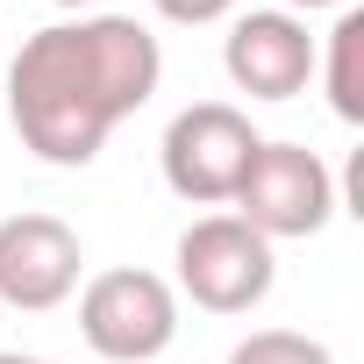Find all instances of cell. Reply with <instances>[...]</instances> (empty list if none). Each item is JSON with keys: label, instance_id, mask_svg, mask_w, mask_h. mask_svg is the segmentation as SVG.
Returning a JSON list of instances; mask_svg holds the SVG:
<instances>
[{"label": "cell", "instance_id": "6da1fadb", "mask_svg": "<svg viewBox=\"0 0 364 364\" xmlns=\"http://www.w3.org/2000/svg\"><path fill=\"white\" fill-rule=\"evenodd\" d=\"M164 79V50L136 15H72L36 29L8 65V122L22 150L58 171H79L107 150V136L150 107Z\"/></svg>", "mask_w": 364, "mask_h": 364}, {"label": "cell", "instance_id": "7a4b0ae2", "mask_svg": "<svg viewBox=\"0 0 364 364\" xmlns=\"http://www.w3.org/2000/svg\"><path fill=\"white\" fill-rule=\"evenodd\" d=\"M79 336L107 364H150L178 343V293L143 264H107L79 293Z\"/></svg>", "mask_w": 364, "mask_h": 364}, {"label": "cell", "instance_id": "3957f363", "mask_svg": "<svg viewBox=\"0 0 364 364\" xmlns=\"http://www.w3.org/2000/svg\"><path fill=\"white\" fill-rule=\"evenodd\" d=\"M257 129L243 107L229 100H193V107H178L164 143H157V164H164V186L178 200H193V208H229L236 186H243V171L257 157Z\"/></svg>", "mask_w": 364, "mask_h": 364}, {"label": "cell", "instance_id": "277c9868", "mask_svg": "<svg viewBox=\"0 0 364 364\" xmlns=\"http://www.w3.org/2000/svg\"><path fill=\"white\" fill-rule=\"evenodd\" d=\"M236 222H250L264 243H300L336 222V171L307 143H257L243 186H236Z\"/></svg>", "mask_w": 364, "mask_h": 364}, {"label": "cell", "instance_id": "5b68a950", "mask_svg": "<svg viewBox=\"0 0 364 364\" xmlns=\"http://www.w3.org/2000/svg\"><path fill=\"white\" fill-rule=\"evenodd\" d=\"M171 264H178V286L171 293H186L208 314H250L272 293V279H279L272 243L250 222H236V215H200L186 236H178Z\"/></svg>", "mask_w": 364, "mask_h": 364}, {"label": "cell", "instance_id": "8992f818", "mask_svg": "<svg viewBox=\"0 0 364 364\" xmlns=\"http://www.w3.org/2000/svg\"><path fill=\"white\" fill-rule=\"evenodd\" d=\"M86 272V243L72 222L58 215H8L0 222V314L22 307V314H50L79 293Z\"/></svg>", "mask_w": 364, "mask_h": 364}, {"label": "cell", "instance_id": "52a82bcc", "mask_svg": "<svg viewBox=\"0 0 364 364\" xmlns=\"http://www.w3.org/2000/svg\"><path fill=\"white\" fill-rule=\"evenodd\" d=\"M222 72H229V86L250 93V100H293V93H307V79H314V36H307V22L286 15V8H250V15L229 22Z\"/></svg>", "mask_w": 364, "mask_h": 364}, {"label": "cell", "instance_id": "ba28073f", "mask_svg": "<svg viewBox=\"0 0 364 364\" xmlns=\"http://www.w3.org/2000/svg\"><path fill=\"white\" fill-rule=\"evenodd\" d=\"M314 72H321V86H328V107H336V122H364V15L357 8H343L336 15V29H328V50H314Z\"/></svg>", "mask_w": 364, "mask_h": 364}, {"label": "cell", "instance_id": "9c48e42d", "mask_svg": "<svg viewBox=\"0 0 364 364\" xmlns=\"http://www.w3.org/2000/svg\"><path fill=\"white\" fill-rule=\"evenodd\" d=\"M229 364H336V350L321 336H300V328H250Z\"/></svg>", "mask_w": 364, "mask_h": 364}, {"label": "cell", "instance_id": "30bf717a", "mask_svg": "<svg viewBox=\"0 0 364 364\" xmlns=\"http://www.w3.org/2000/svg\"><path fill=\"white\" fill-rule=\"evenodd\" d=\"M150 8H157L164 22H178V29H208V22L236 15V0H150Z\"/></svg>", "mask_w": 364, "mask_h": 364}, {"label": "cell", "instance_id": "8fae6325", "mask_svg": "<svg viewBox=\"0 0 364 364\" xmlns=\"http://www.w3.org/2000/svg\"><path fill=\"white\" fill-rule=\"evenodd\" d=\"M279 8H286V15H300V22H307V15H314V8H343V0H279Z\"/></svg>", "mask_w": 364, "mask_h": 364}, {"label": "cell", "instance_id": "7c38bea8", "mask_svg": "<svg viewBox=\"0 0 364 364\" xmlns=\"http://www.w3.org/2000/svg\"><path fill=\"white\" fill-rule=\"evenodd\" d=\"M50 8H65V15H93L100 0H50Z\"/></svg>", "mask_w": 364, "mask_h": 364}, {"label": "cell", "instance_id": "4fadbf2b", "mask_svg": "<svg viewBox=\"0 0 364 364\" xmlns=\"http://www.w3.org/2000/svg\"><path fill=\"white\" fill-rule=\"evenodd\" d=\"M0 364H58V357H22V350H0Z\"/></svg>", "mask_w": 364, "mask_h": 364}]
</instances>
